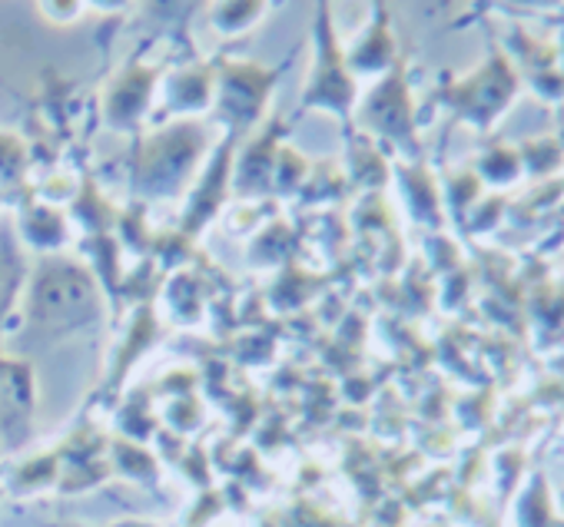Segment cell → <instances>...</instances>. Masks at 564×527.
I'll list each match as a JSON object with an SVG mask.
<instances>
[{"label": "cell", "mask_w": 564, "mask_h": 527, "mask_svg": "<svg viewBox=\"0 0 564 527\" xmlns=\"http://www.w3.org/2000/svg\"><path fill=\"white\" fill-rule=\"evenodd\" d=\"M514 520H518V527H561L557 507H554L551 491L541 474H531L528 484L521 487Z\"/></svg>", "instance_id": "6da1fadb"}]
</instances>
